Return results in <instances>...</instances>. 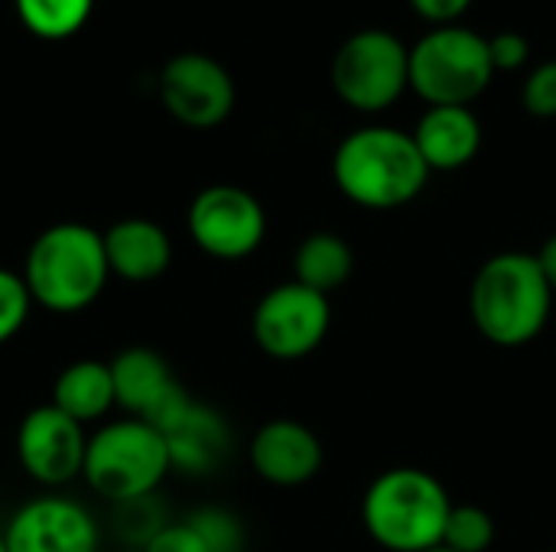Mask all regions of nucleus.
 I'll list each match as a JSON object with an SVG mask.
<instances>
[{
	"mask_svg": "<svg viewBox=\"0 0 556 552\" xmlns=\"http://www.w3.org/2000/svg\"><path fill=\"white\" fill-rule=\"evenodd\" d=\"M554 290L538 254L505 251L489 257L469 286V316L498 348L531 345L551 319Z\"/></svg>",
	"mask_w": 556,
	"mask_h": 552,
	"instance_id": "obj_1",
	"label": "nucleus"
},
{
	"mask_svg": "<svg viewBox=\"0 0 556 552\" xmlns=\"http://www.w3.org/2000/svg\"><path fill=\"white\" fill-rule=\"evenodd\" d=\"M332 179L349 202L388 211L410 205L427 189L430 166L410 133L375 124L352 130L339 143L332 156Z\"/></svg>",
	"mask_w": 556,
	"mask_h": 552,
	"instance_id": "obj_2",
	"label": "nucleus"
},
{
	"mask_svg": "<svg viewBox=\"0 0 556 552\" xmlns=\"http://www.w3.org/2000/svg\"><path fill=\"white\" fill-rule=\"evenodd\" d=\"M20 277L33 306L59 316L81 312L104 293L111 277L104 234L78 221H59L29 244Z\"/></svg>",
	"mask_w": 556,
	"mask_h": 552,
	"instance_id": "obj_3",
	"label": "nucleus"
},
{
	"mask_svg": "<svg viewBox=\"0 0 556 552\" xmlns=\"http://www.w3.org/2000/svg\"><path fill=\"white\" fill-rule=\"evenodd\" d=\"M453 501L440 478L424 468H391L378 475L362 501L365 530L391 552H427L443 543Z\"/></svg>",
	"mask_w": 556,
	"mask_h": 552,
	"instance_id": "obj_4",
	"label": "nucleus"
},
{
	"mask_svg": "<svg viewBox=\"0 0 556 552\" xmlns=\"http://www.w3.org/2000/svg\"><path fill=\"white\" fill-rule=\"evenodd\" d=\"M173 459L166 436L143 420H114L88 436L81 478L111 504H127L156 495Z\"/></svg>",
	"mask_w": 556,
	"mask_h": 552,
	"instance_id": "obj_5",
	"label": "nucleus"
},
{
	"mask_svg": "<svg viewBox=\"0 0 556 552\" xmlns=\"http://www.w3.org/2000/svg\"><path fill=\"white\" fill-rule=\"evenodd\" d=\"M495 75L489 39L453 23L410 46V88L430 107H469Z\"/></svg>",
	"mask_w": 556,
	"mask_h": 552,
	"instance_id": "obj_6",
	"label": "nucleus"
},
{
	"mask_svg": "<svg viewBox=\"0 0 556 552\" xmlns=\"http://www.w3.org/2000/svg\"><path fill=\"white\" fill-rule=\"evenodd\" d=\"M332 88L349 107L378 114L410 88V49L388 29L352 33L332 59Z\"/></svg>",
	"mask_w": 556,
	"mask_h": 552,
	"instance_id": "obj_7",
	"label": "nucleus"
},
{
	"mask_svg": "<svg viewBox=\"0 0 556 552\" xmlns=\"http://www.w3.org/2000/svg\"><path fill=\"white\" fill-rule=\"evenodd\" d=\"M329 325H332L329 296L296 280L264 293L251 319L257 348L277 361H296L313 355L326 342Z\"/></svg>",
	"mask_w": 556,
	"mask_h": 552,
	"instance_id": "obj_8",
	"label": "nucleus"
},
{
	"mask_svg": "<svg viewBox=\"0 0 556 552\" xmlns=\"http://www.w3.org/2000/svg\"><path fill=\"white\" fill-rule=\"evenodd\" d=\"M189 238L215 260L251 257L267 234L264 205L241 185H208L189 205Z\"/></svg>",
	"mask_w": 556,
	"mask_h": 552,
	"instance_id": "obj_9",
	"label": "nucleus"
},
{
	"mask_svg": "<svg viewBox=\"0 0 556 552\" xmlns=\"http://www.w3.org/2000/svg\"><path fill=\"white\" fill-rule=\"evenodd\" d=\"M108 364H111V377H114V403L127 416L150 423L163 436L195 403L189 397V390L176 381L166 358L153 348H124Z\"/></svg>",
	"mask_w": 556,
	"mask_h": 552,
	"instance_id": "obj_10",
	"label": "nucleus"
},
{
	"mask_svg": "<svg viewBox=\"0 0 556 552\" xmlns=\"http://www.w3.org/2000/svg\"><path fill=\"white\" fill-rule=\"evenodd\" d=\"M163 107L186 127L208 130L228 120L235 107V81L222 62L202 52L173 55L160 72Z\"/></svg>",
	"mask_w": 556,
	"mask_h": 552,
	"instance_id": "obj_11",
	"label": "nucleus"
},
{
	"mask_svg": "<svg viewBox=\"0 0 556 552\" xmlns=\"http://www.w3.org/2000/svg\"><path fill=\"white\" fill-rule=\"evenodd\" d=\"M85 426L52 403L29 410L16 429V459L23 472L46 488L75 482L85 468Z\"/></svg>",
	"mask_w": 556,
	"mask_h": 552,
	"instance_id": "obj_12",
	"label": "nucleus"
},
{
	"mask_svg": "<svg viewBox=\"0 0 556 552\" xmlns=\"http://www.w3.org/2000/svg\"><path fill=\"white\" fill-rule=\"evenodd\" d=\"M7 552H98L94 517L72 498L49 495L23 504L3 527Z\"/></svg>",
	"mask_w": 556,
	"mask_h": 552,
	"instance_id": "obj_13",
	"label": "nucleus"
},
{
	"mask_svg": "<svg viewBox=\"0 0 556 552\" xmlns=\"http://www.w3.org/2000/svg\"><path fill=\"white\" fill-rule=\"evenodd\" d=\"M251 465L254 472L277 485L296 488L319 475L323 468V442L319 436L300 420H270L251 439Z\"/></svg>",
	"mask_w": 556,
	"mask_h": 552,
	"instance_id": "obj_14",
	"label": "nucleus"
},
{
	"mask_svg": "<svg viewBox=\"0 0 556 552\" xmlns=\"http://www.w3.org/2000/svg\"><path fill=\"white\" fill-rule=\"evenodd\" d=\"M104 254L111 277L127 283H150L169 270L173 241L150 218H124L104 231Z\"/></svg>",
	"mask_w": 556,
	"mask_h": 552,
	"instance_id": "obj_15",
	"label": "nucleus"
},
{
	"mask_svg": "<svg viewBox=\"0 0 556 552\" xmlns=\"http://www.w3.org/2000/svg\"><path fill=\"white\" fill-rule=\"evenodd\" d=\"M410 137L430 172H453L476 159L482 146V124L472 107H427Z\"/></svg>",
	"mask_w": 556,
	"mask_h": 552,
	"instance_id": "obj_16",
	"label": "nucleus"
},
{
	"mask_svg": "<svg viewBox=\"0 0 556 552\" xmlns=\"http://www.w3.org/2000/svg\"><path fill=\"white\" fill-rule=\"evenodd\" d=\"M166 446H169L173 468L186 475H208L225 462L231 449V429L222 420V413L192 403L189 413L166 433Z\"/></svg>",
	"mask_w": 556,
	"mask_h": 552,
	"instance_id": "obj_17",
	"label": "nucleus"
},
{
	"mask_svg": "<svg viewBox=\"0 0 556 552\" xmlns=\"http://www.w3.org/2000/svg\"><path fill=\"white\" fill-rule=\"evenodd\" d=\"M52 407H59L75 423H94L111 413L114 403V377L108 361L81 358L62 368L52 384Z\"/></svg>",
	"mask_w": 556,
	"mask_h": 552,
	"instance_id": "obj_18",
	"label": "nucleus"
},
{
	"mask_svg": "<svg viewBox=\"0 0 556 552\" xmlns=\"http://www.w3.org/2000/svg\"><path fill=\"white\" fill-rule=\"evenodd\" d=\"M355 270V254L349 241H342L332 231H316L303 238V244L293 254V280L329 296L336 293Z\"/></svg>",
	"mask_w": 556,
	"mask_h": 552,
	"instance_id": "obj_19",
	"label": "nucleus"
},
{
	"mask_svg": "<svg viewBox=\"0 0 556 552\" xmlns=\"http://www.w3.org/2000/svg\"><path fill=\"white\" fill-rule=\"evenodd\" d=\"M94 0H16L23 26L42 39H65L85 26Z\"/></svg>",
	"mask_w": 556,
	"mask_h": 552,
	"instance_id": "obj_20",
	"label": "nucleus"
},
{
	"mask_svg": "<svg viewBox=\"0 0 556 552\" xmlns=\"http://www.w3.org/2000/svg\"><path fill=\"white\" fill-rule=\"evenodd\" d=\"M492 543H495L492 514L476 504H453L443 530V547H450L453 552H489Z\"/></svg>",
	"mask_w": 556,
	"mask_h": 552,
	"instance_id": "obj_21",
	"label": "nucleus"
},
{
	"mask_svg": "<svg viewBox=\"0 0 556 552\" xmlns=\"http://www.w3.org/2000/svg\"><path fill=\"white\" fill-rule=\"evenodd\" d=\"M195 534L205 540L212 552H241L244 550V527L235 514L222 508H202L189 517Z\"/></svg>",
	"mask_w": 556,
	"mask_h": 552,
	"instance_id": "obj_22",
	"label": "nucleus"
},
{
	"mask_svg": "<svg viewBox=\"0 0 556 552\" xmlns=\"http://www.w3.org/2000/svg\"><path fill=\"white\" fill-rule=\"evenodd\" d=\"M29 309H33V296H29L23 277L0 267V345H7L10 338H16L23 332Z\"/></svg>",
	"mask_w": 556,
	"mask_h": 552,
	"instance_id": "obj_23",
	"label": "nucleus"
},
{
	"mask_svg": "<svg viewBox=\"0 0 556 552\" xmlns=\"http://www.w3.org/2000/svg\"><path fill=\"white\" fill-rule=\"evenodd\" d=\"M521 104L534 117H556V62H541L525 78Z\"/></svg>",
	"mask_w": 556,
	"mask_h": 552,
	"instance_id": "obj_24",
	"label": "nucleus"
},
{
	"mask_svg": "<svg viewBox=\"0 0 556 552\" xmlns=\"http://www.w3.org/2000/svg\"><path fill=\"white\" fill-rule=\"evenodd\" d=\"M489 52H492L495 72H518L531 59V42L521 33H498L489 39Z\"/></svg>",
	"mask_w": 556,
	"mask_h": 552,
	"instance_id": "obj_25",
	"label": "nucleus"
},
{
	"mask_svg": "<svg viewBox=\"0 0 556 552\" xmlns=\"http://www.w3.org/2000/svg\"><path fill=\"white\" fill-rule=\"evenodd\" d=\"M143 552H212L205 547V540L195 534V527L189 521L182 524H166L147 547Z\"/></svg>",
	"mask_w": 556,
	"mask_h": 552,
	"instance_id": "obj_26",
	"label": "nucleus"
},
{
	"mask_svg": "<svg viewBox=\"0 0 556 552\" xmlns=\"http://www.w3.org/2000/svg\"><path fill=\"white\" fill-rule=\"evenodd\" d=\"M410 7L430 26H453L472 7V0H410Z\"/></svg>",
	"mask_w": 556,
	"mask_h": 552,
	"instance_id": "obj_27",
	"label": "nucleus"
},
{
	"mask_svg": "<svg viewBox=\"0 0 556 552\" xmlns=\"http://www.w3.org/2000/svg\"><path fill=\"white\" fill-rule=\"evenodd\" d=\"M538 260H541V270H544V277H547V283H551V290H554L556 296V234L541 247Z\"/></svg>",
	"mask_w": 556,
	"mask_h": 552,
	"instance_id": "obj_28",
	"label": "nucleus"
},
{
	"mask_svg": "<svg viewBox=\"0 0 556 552\" xmlns=\"http://www.w3.org/2000/svg\"><path fill=\"white\" fill-rule=\"evenodd\" d=\"M427 552H453V550H450V547H443V543H440V547H433V550H427Z\"/></svg>",
	"mask_w": 556,
	"mask_h": 552,
	"instance_id": "obj_29",
	"label": "nucleus"
},
{
	"mask_svg": "<svg viewBox=\"0 0 556 552\" xmlns=\"http://www.w3.org/2000/svg\"><path fill=\"white\" fill-rule=\"evenodd\" d=\"M0 552H7V543H3V530H0Z\"/></svg>",
	"mask_w": 556,
	"mask_h": 552,
	"instance_id": "obj_30",
	"label": "nucleus"
}]
</instances>
